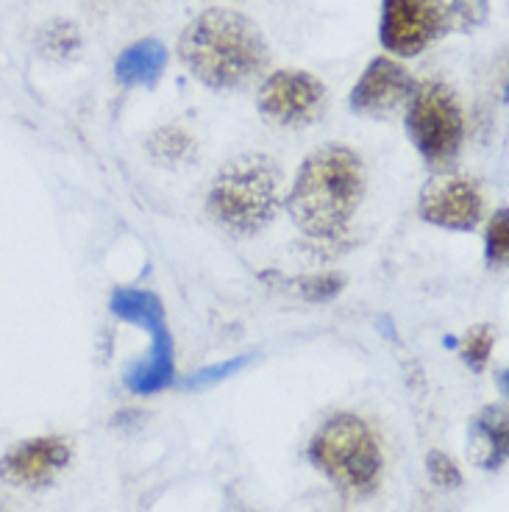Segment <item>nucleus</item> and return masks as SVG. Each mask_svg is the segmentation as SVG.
<instances>
[{"label":"nucleus","instance_id":"nucleus-1","mask_svg":"<svg viewBox=\"0 0 509 512\" xmlns=\"http://www.w3.org/2000/svg\"><path fill=\"white\" fill-rule=\"evenodd\" d=\"M365 198V165L348 145L329 142L304 159L287 195V212L306 237L337 240Z\"/></svg>","mask_w":509,"mask_h":512},{"label":"nucleus","instance_id":"nucleus-2","mask_svg":"<svg viewBox=\"0 0 509 512\" xmlns=\"http://www.w3.org/2000/svg\"><path fill=\"white\" fill-rule=\"evenodd\" d=\"M179 59L212 90H240L265 73L268 42L254 20L231 9H206L179 37Z\"/></svg>","mask_w":509,"mask_h":512},{"label":"nucleus","instance_id":"nucleus-3","mask_svg":"<svg viewBox=\"0 0 509 512\" xmlns=\"http://www.w3.org/2000/svg\"><path fill=\"white\" fill-rule=\"evenodd\" d=\"M206 209L237 237L265 231L281 209V167L265 154L234 156L212 181Z\"/></svg>","mask_w":509,"mask_h":512},{"label":"nucleus","instance_id":"nucleus-4","mask_svg":"<svg viewBox=\"0 0 509 512\" xmlns=\"http://www.w3.org/2000/svg\"><path fill=\"white\" fill-rule=\"evenodd\" d=\"M309 460L345 496H368L382 476V448L368 423L354 412H337L309 443Z\"/></svg>","mask_w":509,"mask_h":512},{"label":"nucleus","instance_id":"nucleus-5","mask_svg":"<svg viewBox=\"0 0 509 512\" xmlns=\"http://www.w3.org/2000/svg\"><path fill=\"white\" fill-rule=\"evenodd\" d=\"M407 134L434 170H448L457 162L465 140V115L459 106L457 92L443 81L415 84V92L407 101Z\"/></svg>","mask_w":509,"mask_h":512},{"label":"nucleus","instance_id":"nucleus-6","mask_svg":"<svg viewBox=\"0 0 509 512\" xmlns=\"http://www.w3.org/2000/svg\"><path fill=\"white\" fill-rule=\"evenodd\" d=\"M329 92L318 76L306 70H279L265 78L259 90V112L273 126L304 128L312 126L326 109Z\"/></svg>","mask_w":509,"mask_h":512},{"label":"nucleus","instance_id":"nucleus-7","mask_svg":"<svg viewBox=\"0 0 509 512\" xmlns=\"http://www.w3.org/2000/svg\"><path fill=\"white\" fill-rule=\"evenodd\" d=\"M448 34L440 0H382L379 39L393 56H418Z\"/></svg>","mask_w":509,"mask_h":512},{"label":"nucleus","instance_id":"nucleus-8","mask_svg":"<svg viewBox=\"0 0 509 512\" xmlns=\"http://www.w3.org/2000/svg\"><path fill=\"white\" fill-rule=\"evenodd\" d=\"M418 212L426 223L440 229L473 231L484 218V198L471 179L443 170L423 184Z\"/></svg>","mask_w":509,"mask_h":512},{"label":"nucleus","instance_id":"nucleus-9","mask_svg":"<svg viewBox=\"0 0 509 512\" xmlns=\"http://www.w3.org/2000/svg\"><path fill=\"white\" fill-rule=\"evenodd\" d=\"M415 92V81L401 62L390 56H379L362 70L351 90V112L359 117H387L404 109Z\"/></svg>","mask_w":509,"mask_h":512},{"label":"nucleus","instance_id":"nucleus-10","mask_svg":"<svg viewBox=\"0 0 509 512\" xmlns=\"http://www.w3.org/2000/svg\"><path fill=\"white\" fill-rule=\"evenodd\" d=\"M70 462L67 440L56 435L31 437L0 460V479L17 487H45Z\"/></svg>","mask_w":509,"mask_h":512},{"label":"nucleus","instance_id":"nucleus-11","mask_svg":"<svg viewBox=\"0 0 509 512\" xmlns=\"http://www.w3.org/2000/svg\"><path fill=\"white\" fill-rule=\"evenodd\" d=\"M176 379V357H173V337L170 329L151 334L148 354L131 365L126 373V387L137 396H153L162 393Z\"/></svg>","mask_w":509,"mask_h":512},{"label":"nucleus","instance_id":"nucleus-12","mask_svg":"<svg viewBox=\"0 0 509 512\" xmlns=\"http://www.w3.org/2000/svg\"><path fill=\"white\" fill-rule=\"evenodd\" d=\"M167 70V48L162 39L145 37L120 51L115 62V78L123 87L153 90Z\"/></svg>","mask_w":509,"mask_h":512},{"label":"nucleus","instance_id":"nucleus-13","mask_svg":"<svg viewBox=\"0 0 509 512\" xmlns=\"http://www.w3.org/2000/svg\"><path fill=\"white\" fill-rule=\"evenodd\" d=\"M507 407H484L471 423V460L484 471H498L507 462L509 448Z\"/></svg>","mask_w":509,"mask_h":512},{"label":"nucleus","instance_id":"nucleus-14","mask_svg":"<svg viewBox=\"0 0 509 512\" xmlns=\"http://www.w3.org/2000/svg\"><path fill=\"white\" fill-rule=\"evenodd\" d=\"M112 315L126 320V323H134L140 329H148L151 334L167 329L165 304L159 301V295L148 293V290H134V287L115 290V295H112Z\"/></svg>","mask_w":509,"mask_h":512},{"label":"nucleus","instance_id":"nucleus-15","mask_svg":"<svg viewBox=\"0 0 509 512\" xmlns=\"http://www.w3.org/2000/svg\"><path fill=\"white\" fill-rule=\"evenodd\" d=\"M145 148H148L153 162L165 167H181L187 162H195V156H198L195 140L179 126L156 128L145 142Z\"/></svg>","mask_w":509,"mask_h":512},{"label":"nucleus","instance_id":"nucleus-16","mask_svg":"<svg viewBox=\"0 0 509 512\" xmlns=\"http://www.w3.org/2000/svg\"><path fill=\"white\" fill-rule=\"evenodd\" d=\"M448 31L471 34L490 17V0H440Z\"/></svg>","mask_w":509,"mask_h":512},{"label":"nucleus","instance_id":"nucleus-17","mask_svg":"<svg viewBox=\"0 0 509 512\" xmlns=\"http://www.w3.org/2000/svg\"><path fill=\"white\" fill-rule=\"evenodd\" d=\"M81 48V37L78 28L67 20H53L39 31V51L51 59H67Z\"/></svg>","mask_w":509,"mask_h":512},{"label":"nucleus","instance_id":"nucleus-18","mask_svg":"<svg viewBox=\"0 0 509 512\" xmlns=\"http://www.w3.org/2000/svg\"><path fill=\"white\" fill-rule=\"evenodd\" d=\"M493 343H496V337H493V329L487 323L473 326L471 332L462 337V343H459V357L471 365V371H482L490 354H493Z\"/></svg>","mask_w":509,"mask_h":512},{"label":"nucleus","instance_id":"nucleus-19","mask_svg":"<svg viewBox=\"0 0 509 512\" xmlns=\"http://www.w3.org/2000/svg\"><path fill=\"white\" fill-rule=\"evenodd\" d=\"M345 276L340 273H320V276H304L298 279V293L312 304H326L331 298L343 293Z\"/></svg>","mask_w":509,"mask_h":512},{"label":"nucleus","instance_id":"nucleus-20","mask_svg":"<svg viewBox=\"0 0 509 512\" xmlns=\"http://www.w3.org/2000/svg\"><path fill=\"white\" fill-rule=\"evenodd\" d=\"M509 256V215L507 209H498L487 226V262L507 265Z\"/></svg>","mask_w":509,"mask_h":512},{"label":"nucleus","instance_id":"nucleus-21","mask_svg":"<svg viewBox=\"0 0 509 512\" xmlns=\"http://www.w3.org/2000/svg\"><path fill=\"white\" fill-rule=\"evenodd\" d=\"M426 471H429V476H432L434 485H440V487L462 485V474H459L457 462L451 460L448 454H443V451H432V454L426 457Z\"/></svg>","mask_w":509,"mask_h":512},{"label":"nucleus","instance_id":"nucleus-22","mask_svg":"<svg viewBox=\"0 0 509 512\" xmlns=\"http://www.w3.org/2000/svg\"><path fill=\"white\" fill-rule=\"evenodd\" d=\"M248 362V357H240V359H229V362H223V365H215V368H204L201 373H195L192 376L190 387H206V384H215L220 382V379H226L229 373L240 371V365H245Z\"/></svg>","mask_w":509,"mask_h":512},{"label":"nucleus","instance_id":"nucleus-23","mask_svg":"<svg viewBox=\"0 0 509 512\" xmlns=\"http://www.w3.org/2000/svg\"><path fill=\"white\" fill-rule=\"evenodd\" d=\"M0 512H3V510H0Z\"/></svg>","mask_w":509,"mask_h":512}]
</instances>
